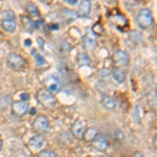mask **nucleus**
I'll use <instances>...</instances> for the list:
<instances>
[{"instance_id":"f257e3e1","label":"nucleus","mask_w":157,"mask_h":157,"mask_svg":"<svg viewBox=\"0 0 157 157\" xmlns=\"http://www.w3.org/2000/svg\"><path fill=\"white\" fill-rule=\"evenodd\" d=\"M37 98L43 107L47 109H52L57 104V100H56L54 93H52L47 89H40L38 91Z\"/></svg>"},{"instance_id":"f03ea898","label":"nucleus","mask_w":157,"mask_h":157,"mask_svg":"<svg viewBox=\"0 0 157 157\" xmlns=\"http://www.w3.org/2000/svg\"><path fill=\"white\" fill-rule=\"evenodd\" d=\"M136 22L141 29H149L153 24V16L149 9L139 10L136 15Z\"/></svg>"},{"instance_id":"7ed1b4c3","label":"nucleus","mask_w":157,"mask_h":157,"mask_svg":"<svg viewBox=\"0 0 157 157\" xmlns=\"http://www.w3.org/2000/svg\"><path fill=\"white\" fill-rule=\"evenodd\" d=\"M6 63L7 66H9L13 70H22L26 65V62L23 58L18 54H15V52H10L6 57Z\"/></svg>"},{"instance_id":"20e7f679","label":"nucleus","mask_w":157,"mask_h":157,"mask_svg":"<svg viewBox=\"0 0 157 157\" xmlns=\"http://www.w3.org/2000/svg\"><path fill=\"white\" fill-rule=\"evenodd\" d=\"M44 85H45V89H47L50 91L52 93H58L62 87L61 84V81L58 78L56 75H49V77L44 78Z\"/></svg>"},{"instance_id":"39448f33","label":"nucleus","mask_w":157,"mask_h":157,"mask_svg":"<svg viewBox=\"0 0 157 157\" xmlns=\"http://www.w3.org/2000/svg\"><path fill=\"white\" fill-rule=\"evenodd\" d=\"M33 127L38 132L42 133V132H46V131L49 130V121L48 118L45 115H38L36 116V118L34 120V123H33Z\"/></svg>"},{"instance_id":"423d86ee","label":"nucleus","mask_w":157,"mask_h":157,"mask_svg":"<svg viewBox=\"0 0 157 157\" xmlns=\"http://www.w3.org/2000/svg\"><path fill=\"white\" fill-rule=\"evenodd\" d=\"M45 143V137L42 135L41 133L36 134V135L32 136L29 140V147L32 151H40L42 149L43 145Z\"/></svg>"},{"instance_id":"0eeeda50","label":"nucleus","mask_w":157,"mask_h":157,"mask_svg":"<svg viewBox=\"0 0 157 157\" xmlns=\"http://www.w3.org/2000/svg\"><path fill=\"white\" fill-rule=\"evenodd\" d=\"M12 112L17 116H22L29 111V105L23 101H15L11 105Z\"/></svg>"},{"instance_id":"6e6552de","label":"nucleus","mask_w":157,"mask_h":157,"mask_svg":"<svg viewBox=\"0 0 157 157\" xmlns=\"http://www.w3.org/2000/svg\"><path fill=\"white\" fill-rule=\"evenodd\" d=\"M113 62L118 66H126L129 63V55L124 50H116L113 54Z\"/></svg>"},{"instance_id":"1a4fd4ad","label":"nucleus","mask_w":157,"mask_h":157,"mask_svg":"<svg viewBox=\"0 0 157 157\" xmlns=\"http://www.w3.org/2000/svg\"><path fill=\"white\" fill-rule=\"evenodd\" d=\"M85 130H86V124L84 121H81V120L75 121L71 127L72 134L78 138H82Z\"/></svg>"},{"instance_id":"9d476101","label":"nucleus","mask_w":157,"mask_h":157,"mask_svg":"<svg viewBox=\"0 0 157 157\" xmlns=\"http://www.w3.org/2000/svg\"><path fill=\"white\" fill-rule=\"evenodd\" d=\"M83 42H84V46L86 49L88 50L94 49L95 46H97V38H95V35L91 30L88 32L84 36V38H83Z\"/></svg>"},{"instance_id":"9b49d317","label":"nucleus","mask_w":157,"mask_h":157,"mask_svg":"<svg viewBox=\"0 0 157 157\" xmlns=\"http://www.w3.org/2000/svg\"><path fill=\"white\" fill-rule=\"evenodd\" d=\"M92 146L98 151H105L108 149L109 144H108V140L106 139L105 136L98 135H98L95 136V138L92 140Z\"/></svg>"},{"instance_id":"f8f14e48","label":"nucleus","mask_w":157,"mask_h":157,"mask_svg":"<svg viewBox=\"0 0 157 157\" xmlns=\"http://www.w3.org/2000/svg\"><path fill=\"white\" fill-rule=\"evenodd\" d=\"M91 11V4L89 0H81L78 7V15L81 17H88Z\"/></svg>"},{"instance_id":"ddd939ff","label":"nucleus","mask_w":157,"mask_h":157,"mask_svg":"<svg viewBox=\"0 0 157 157\" xmlns=\"http://www.w3.org/2000/svg\"><path fill=\"white\" fill-rule=\"evenodd\" d=\"M16 26H17L16 19L6 18V19H2L1 20V27L6 33H9V34L14 33L15 29H16Z\"/></svg>"},{"instance_id":"4468645a","label":"nucleus","mask_w":157,"mask_h":157,"mask_svg":"<svg viewBox=\"0 0 157 157\" xmlns=\"http://www.w3.org/2000/svg\"><path fill=\"white\" fill-rule=\"evenodd\" d=\"M111 75H112V78H114V81L118 84H121L126 81V73L123 69L118 67H114L111 70Z\"/></svg>"},{"instance_id":"2eb2a0df","label":"nucleus","mask_w":157,"mask_h":157,"mask_svg":"<svg viewBox=\"0 0 157 157\" xmlns=\"http://www.w3.org/2000/svg\"><path fill=\"white\" fill-rule=\"evenodd\" d=\"M61 15H62V17L66 20L67 22L75 21V20L78 17L77 12L72 11V10H68V9H62V10H61Z\"/></svg>"},{"instance_id":"dca6fc26","label":"nucleus","mask_w":157,"mask_h":157,"mask_svg":"<svg viewBox=\"0 0 157 157\" xmlns=\"http://www.w3.org/2000/svg\"><path fill=\"white\" fill-rule=\"evenodd\" d=\"M101 105L106 110H113L115 108V102L111 97L109 95H104L101 100Z\"/></svg>"},{"instance_id":"f3484780","label":"nucleus","mask_w":157,"mask_h":157,"mask_svg":"<svg viewBox=\"0 0 157 157\" xmlns=\"http://www.w3.org/2000/svg\"><path fill=\"white\" fill-rule=\"evenodd\" d=\"M97 135H98V129L94 127H89L85 130L82 137L84 138L85 141H92Z\"/></svg>"},{"instance_id":"a211bd4d","label":"nucleus","mask_w":157,"mask_h":157,"mask_svg":"<svg viewBox=\"0 0 157 157\" xmlns=\"http://www.w3.org/2000/svg\"><path fill=\"white\" fill-rule=\"evenodd\" d=\"M77 63L78 66H89L91 60L86 52H80L77 57Z\"/></svg>"},{"instance_id":"6ab92c4d","label":"nucleus","mask_w":157,"mask_h":157,"mask_svg":"<svg viewBox=\"0 0 157 157\" xmlns=\"http://www.w3.org/2000/svg\"><path fill=\"white\" fill-rule=\"evenodd\" d=\"M58 49H59L60 55H67L68 52H70L71 47H70V45L66 41L63 40V41H60L58 43Z\"/></svg>"},{"instance_id":"aec40b11","label":"nucleus","mask_w":157,"mask_h":157,"mask_svg":"<svg viewBox=\"0 0 157 157\" xmlns=\"http://www.w3.org/2000/svg\"><path fill=\"white\" fill-rule=\"evenodd\" d=\"M27 13H29V15L30 17H33V18H38L40 16L39 10H38V7L34 3H29L27 6Z\"/></svg>"},{"instance_id":"412c9836","label":"nucleus","mask_w":157,"mask_h":157,"mask_svg":"<svg viewBox=\"0 0 157 157\" xmlns=\"http://www.w3.org/2000/svg\"><path fill=\"white\" fill-rule=\"evenodd\" d=\"M33 57H34V60H35V63H36L37 66H43L45 64V59L42 57L40 54H38L37 52L33 50Z\"/></svg>"},{"instance_id":"4be33fe9","label":"nucleus","mask_w":157,"mask_h":157,"mask_svg":"<svg viewBox=\"0 0 157 157\" xmlns=\"http://www.w3.org/2000/svg\"><path fill=\"white\" fill-rule=\"evenodd\" d=\"M22 23H23L24 29L29 32H32V29H34L33 27V22L30 21V19L29 17H22Z\"/></svg>"},{"instance_id":"5701e85b","label":"nucleus","mask_w":157,"mask_h":157,"mask_svg":"<svg viewBox=\"0 0 157 157\" xmlns=\"http://www.w3.org/2000/svg\"><path fill=\"white\" fill-rule=\"evenodd\" d=\"M10 98L9 97H0V110H4L9 107Z\"/></svg>"},{"instance_id":"b1692460","label":"nucleus","mask_w":157,"mask_h":157,"mask_svg":"<svg viewBox=\"0 0 157 157\" xmlns=\"http://www.w3.org/2000/svg\"><path fill=\"white\" fill-rule=\"evenodd\" d=\"M40 157H57V154L52 150H43L39 152Z\"/></svg>"},{"instance_id":"393cba45","label":"nucleus","mask_w":157,"mask_h":157,"mask_svg":"<svg viewBox=\"0 0 157 157\" xmlns=\"http://www.w3.org/2000/svg\"><path fill=\"white\" fill-rule=\"evenodd\" d=\"M6 18H13V19H16L15 18V14L14 12L11 11V10H7V11H4L2 13V19H6Z\"/></svg>"},{"instance_id":"a878e982","label":"nucleus","mask_w":157,"mask_h":157,"mask_svg":"<svg viewBox=\"0 0 157 157\" xmlns=\"http://www.w3.org/2000/svg\"><path fill=\"white\" fill-rule=\"evenodd\" d=\"M20 98H21V101H23V102H29V94L26 92H23L20 94Z\"/></svg>"},{"instance_id":"bb28decb","label":"nucleus","mask_w":157,"mask_h":157,"mask_svg":"<svg viewBox=\"0 0 157 157\" xmlns=\"http://www.w3.org/2000/svg\"><path fill=\"white\" fill-rule=\"evenodd\" d=\"M38 44H39V46H40V48H41L42 50L44 49V42H43V40H42V38H38Z\"/></svg>"},{"instance_id":"cd10ccee","label":"nucleus","mask_w":157,"mask_h":157,"mask_svg":"<svg viewBox=\"0 0 157 157\" xmlns=\"http://www.w3.org/2000/svg\"><path fill=\"white\" fill-rule=\"evenodd\" d=\"M66 3L70 4V6H75L78 3V0H64Z\"/></svg>"},{"instance_id":"c85d7f7f","label":"nucleus","mask_w":157,"mask_h":157,"mask_svg":"<svg viewBox=\"0 0 157 157\" xmlns=\"http://www.w3.org/2000/svg\"><path fill=\"white\" fill-rule=\"evenodd\" d=\"M2 146H3V144H2V140L0 139V151H1V149H2Z\"/></svg>"}]
</instances>
